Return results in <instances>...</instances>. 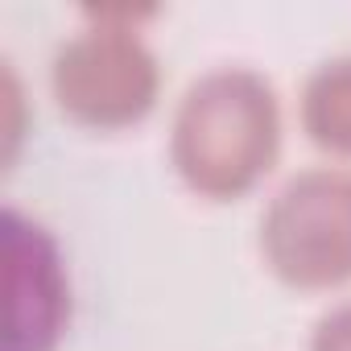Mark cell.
<instances>
[{
	"instance_id": "6da1fadb",
	"label": "cell",
	"mask_w": 351,
	"mask_h": 351,
	"mask_svg": "<svg viewBox=\"0 0 351 351\" xmlns=\"http://www.w3.org/2000/svg\"><path fill=\"white\" fill-rule=\"evenodd\" d=\"M281 157V99L252 66L199 75L173 108L169 165L182 186L211 203L252 195Z\"/></svg>"
},
{
	"instance_id": "7a4b0ae2",
	"label": "cell",
	"mask_w": 351,
	"mask_h": 351,
	"mask_svg": "<svg viewBox=\"0 0 351 351\" xmlns=\"http://www.w3.org/2000/svg\"><path fill=\"white\" fill-rule=\"evenodd\" d=\"M50 91L71 124L91 132H120L157 108L161 62L136 29V17L95 13L54 50Z\"/></svg>"
},
{
	"instance_id": "3957f363",
	"label": "cell",
	"mask_w": 351,
	"mask_h": 351,
	"mask_svg": "<svg viewBox=\"0 0 351 351\" xmlns=\"http://www.w3.org/2000/svg\"><path fill=\"white\" fill-rule=\"evenodd\" d=\"M269 273L302 293L351 285V169L310 165L269 199L261 215Z\"/></svg>"
},
{
	"instance_id": "277c9868",
	"label": "cell",
	"mask_w": 351,
	"mask_h": 351,
	"mask_svg": "<svg viewBox=\"0 0 351 351\" xmlns=\"http://www.w3.org/2000/svg\"><path fill=\"white\" fill-rule=\"evenodd\" d=\"M9 322L5 351H58L71 322V277L58 240L21 211H5Z\"/></svg>"
},
{
	"instance_id": "5b68a950",
	"label": "cell",
	"mask_w": 351,
	"mask_h": 351,
	"mask_svg": "<svg viewBox=\"0 0 351 351\" xmlns=\"http://www.w3.org/2000/svg\"><path fill=\"white\" fill-rule=\"evenodd\" d=\"M298 112L306 136L322 153L351 161V54L326 58L322 66L310 71Z\"/></svg>"
},
{
	"instance_id": "8992f818",
	"label": "cell",
	"mask_w": 351,
	"mask_h": 351,
	"mask_svg": "<svg viewBox=\"0 0 351 351\" xmlns=\"http://www.w3.org/2000/svg\"><path fill=\"white\" fill-rule=\"evenodd\" d=\"M306 351H351V302L330 306V310L314 322Z\"/></svg>"
}]
</instances>
